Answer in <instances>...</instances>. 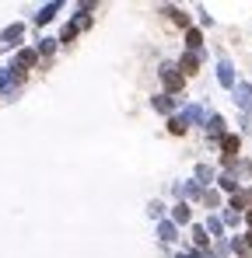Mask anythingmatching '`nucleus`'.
<instances>
[{"label":"nucleus","instance_id":"nucleus-22","mask_svg":"<svg viewBox=\"0 0 252 258\" xmlns=\"http://www.w3.org/2000/svg\"><path fill=\"white\" fill-rule=\"evenodd\" d=\"M35 53H42V56H53V53H56V39H42Z\"/></svg>","mask_w":252,"mask_h":258},{"label":"nucleus","instance_id":"nucleus-18","mask_svg":"<svg viewBox=\"0 0 252 258\" xmlns=\"http://www.w3.org/2000/svg\"><path fill=\"white\" fill-rule=\"evenodd\" d=\"M193 220V213H189V206L186 202H179L175 209H172V223H189Z\"/></svg>","mask_w":252,"mask_h":258},{"label":"nucleus","instance_id":"nucleus-8","mask_svg":"<svg viewBox=\"0 0 252 258\" xmlns=\"http://www.w3.org/2000/svg\"><path fill=\"white\" fill-rule=\"evenodd\" d=\"M217 80H221L224 87H235V66H231V60H224V56H221V63H217Z\"/></svg>","mask_w":252,"mask_h":258},{"label":"nucleus","instance_id":"nucleus-2","mask_svg":"<svg viewBox=\"0 0 252 258\" xmlns=\"http://www.w3.org/2000/svg\"><path fill=\"white\" fill-rule=\"evenodd\" d=\"M238 147H242V136H235V133H224V136H221V157H224V168L235 164Z\"/></svg>","mask_w":252,"mask_h":258},{"label":"nucleus","instance_id":"nucleus-23","mask_svg":"<svg viewBox=\"0 0 252 258\" xmlns=\"http://www.w3.org/2000/svg\"><path fill=\"white\" fill-rule=\"evenodd\" d=\"M196 178H200V189H203V185H207V182L214 178V171H210L207 164H196Z\"/></svg>","mask_w":252,"mask_h":258},{"label":"nucleus","instance_id":"nucleus-7","mask_svg":"<svg viewBox=\"0 0 252 258\" xmlns=\"http://www.w3.org/2000/svg\"><path fill=\"white\" fill-rule=\"evenodd\" d=\"M235 101L242 112H252V84H235Z\"/></svg>","mask_w":252,"mask_h":258},{"label":"nucleus","instance_id":"nucleus-19","mask_svg":"<svg viewBox=\"0 0 252 258\" xmlns=\"http://www.w3.org/2000/svg\"><path fill=\"white\" fill-rule=\"evenodd\" d=\"M217 185H221V189H224V192H238V178H235V175H221V178H217Z\"/></svg>","mask_w":252,"mask_h":258},{"label":"nucleus","instance_id":"nucleus-20","mask_svg":"<svg viewBox=\"0 0 252 258\" xmlns=\"http://www.w3.org/2000/svg\"><path fill=\"white\" fill-rule=\"evenodd\" d=\"M186 122H182V115H172V119H168V133H172V136H182V133H186Z\"/></svg>","mask_w":252,"mask_h":258},{"label":"nucleus","instance_id":"nucleus-15","mask_svg":"<svg viewBox=\"0 0 252 258\" xmlns=\"http://www.w3.org/2000/svg\"><path fill=\"white\" fill-rule=\"evenodd\" d=\"M154 108H158V112H165L168 119H172V112H175V98H168V94H158V98H154Z\"/></svg>","mask_w":252,"mask_h":258},{"label":"nucleus","instance_id":"nucleus-12","mask_svg":"<svg viewBox=\"0 0 252 258\" xmlns=\"http://www.w3.org/2000/svg\"><path fill=\"white\" fill-rule=\"evenodd\" d=\"M165 14H168V18H172V21H175V25H179V28H186V32L193 28V25H189V14H186L182 7H168Z\"/></svg>","mask_w":252,"mask_h":258},{"label":"nucleus","instance_id":"nucleus-3","mask_svg":"<svg viewBox=\"0 0 252 258\" xmlns=\"http://www.w3.org/2000/svg\"><path fill=\"white\" fill-rule=\"evenodd\" d=\"M21 73L14 70V66H7V70H0V94H14L18 87H21Z\"/></svg>","mask_w":252,"mask_h":258},{"label":"nucleus","instance_id":"nucleus-5","mask_svg":"<svg viewBox=\"0 0 252 258\" xmlns=\"http://www.w3.org/2000/svg\"><path fill=\"white\" fill-rule=\"evenodd\" d=\"M228 209H235V213H249V209H252V189H238V192L231 195Z\"/></svg>","mask_w":252,"mask_h":258},{"label":"nucleus","instance_id":"nucleus-14","mask_svg":"<svg viewBox=\"0 0 252 258\" xmlns=\"http://www.w3.org/2000/svg\"><path fill=\"white\" fill-rule=\"evenodd\" d=\"M193 244H196V251H207V244H210V237H207V227H193Z\"/></svg>","mask_w":252,"mask_h":258},{"label":"nucleus","instance_id":"nucleus-17","mask_svg":"<svg viewBox=\"0 0 252 258\" xmlns=\"http://www.w3.org/2000/svg\"><path fill=\"white\" fill-rule=\"evenodd\" d=\"M182 122H186V126H196V122H203V112H200V105H189V108L182 112Z\"/></svg>","mask_w":252,"mask_h":258},{"label":"nucleus","instance_id":"nucleus-28","mask_svg":"<svg viewBox=\"0 0 252 258\" xmlns=\"http://www.w3.org/2000/svg\"><path fill=\"white\" fill-rule=\"evenodd\" d=\"M161 209H165L161 202H151V206H147V213H151V216H161Z\"/></svg>","mask_w":252,"mask_h":258},{"label":"nucleus","instance_id":"nucleus-29","mask_svg":"<svg viewBox=\"0 0 252 258\" xmlns=\"http://www.w3.org/2000/svg\"><path fill=\"white\" fill-rule=\"evenodd\" d=\"M245 223H249V227H252V209H249V213H245Z\"/></svg>","mask_w":252,"mask_h":258},{"label":"nucleus","instance_id":"nucleus-25","mask_svg":"<svg viewBox=\"0 0 252 258\" xmlns=\"http://www.w3.org/2000/svg\"><path fill=\"white\" fill-rule=\"evenodd\" d=\"M238 220H242V213H235V209H228L221 223H224V227H238Z\"/></svg>","mask_w":252,"mask_h":258},{"label":"nucleus","instance_id":"nucleus-11","mask_svg":"<svg viewBox=\"0 0 252 258\" xmlns=\"http://www.w3.org/2000/svg\"><path fill=\"white\" fill-rule=\"evenodd\" d=\"M158 237H161L165 244H172V241L179 237V230H175V223H172V220H161V223H158Z\"/></svg>","mask_w":252,"mask_h":258},{"label":"nucleus","instance_id":"nucleus-24","mask_svg":"<svg viewBox=\"0 0 252 258\" xmlns=\"http://www.w3.org/2000/svg\"><path fill=\"white\" fill-rule=\"evenodd\" d=\"M231 248H235V255H249V251H252L249 241H245V234H242V237H235V241H231Z\"/></svg>","mask_w":252,"mask_h":258},{"label":"nucleus","instance_id":"nucleus-6","mask_svg":"<svg viewBox=\"0 0 252 258\" xmlns=\"http://www.w3.org/2000/svg\"><path fill=\"white\" fill-rule=\"evenodd\" d=\"M35 63H39V53H35V49H21V53L14 56V70H18L21 77L28 73V66H35Z\"/></svg>","mask_w":252,"mask_h":258},{"label":"nucleus","instance_id":"nucleus-9","mask_svg":"<svg viewBox=\"0 0 252 258\" xmlns=\"http://www.w3.org/2000/svg\"><path fill=\"white\" fill-rule=\"evenodd\" d=\"M186 53H200L203 56V32L200 28H189L186 32Z\"/></svg>","mask_w":252,"mask_h":258},{"label":"nucleus","instance_id":"nucleus-27","mask_svg":"<svg viewBox=\"0 0 252 258\" xmlns=\"http://www.w3.org/2000/svg\"><path fill=\"white\" fill-rule=\"evenodd\" d=\"M200 199H203V202H207L210 209H214V206H221V195H217V192H203Z\"/></svg>","mask_w":252,"mask_h":258},{"label":"nucleus","instance_id":"nucleus-4","mask_svg":"<svg viewBox=\"0 0 252 258\" xmlns=\"http://www.w3.org/2000/svg\"><path fill=\"white\" fill-rule=\"evenodd\" d=\"M200 60H203L200 53H182L175 66H179V73H182V77H196V73H200Z\"/></svg>","mask_w":252,"mask_h":258},{"label":"nucleus","instance_id":"nucleus-13","mask_svg":"<svg viewBox=\"0 0 252 258\" xmlns=\"http://www.w3.org/2000/svg\"><path fill=\"white\" fill-rule=\"evenodd\" d=\"M207 133H210V140H221L224 136V119L221 115H210L207 119Z\"/></svg>","mask_w":252,"mask_h":258},{"label":"nucleus","instance_id":"nucleus-16","mask_svg":"<svg viewBox=\"0 0 252 258\" xmlns=\"http://www.w3.org/2000/svg\"><path fill=\"white\" fill-rule=\"evenodd\" d=\"M56 11H60V4H46V7L35 14V25H46V21H53V18H56Z\"/></svg>","mask_w":252,"mask_h":258},{"label":"nucleus","instance_id":"nucleus-21","mask_svg":"<svg viewBox=\"0 0 252 258\" xmlns=\"http://www.w3.org/2000/svg\"><path fill=\"white\" fill-rule=\"evenodd\" d=\"M77 32H81V28H77V25L70 21V25H67V28L60 32V39H56V42H74V35H77Z\"/></svg>","mask_w":252,"mask_h":258},{"label":"nucleus","instance_id":"nucleus-10","mask_svg":"<svg viewBox=\"0 0 252 258\" xmlns=\"http://www.w3.org/2000/svg\"><path fill=\"white\" fill-rule=\"evenodd\" d=\"M21 35H25V25H7L0 39H4V46H18V42H21Z\"/></svg>","mask_w":252,"mask_h":258},{"label":"nucleus","instance_id":"nucleus-1","mask_svg":"<svg viewBox=\"0 0 252 258\" xmlns=\"http://www.w3.org/2000/svg\"><path fill=\"white\" fill-rule=\"evenodd\" d=\"M158 73H161V84H165L168 94H179V91L186 87V77L179 73V66H175V63H161V70H158Z\"/></svg>","mask_w":252,"mask_h":258},{"label":"nucleus","instance_id":"nucleus-26","mask_svg":"<svg viewBox=\"0 0 252 258\" xmlns=\"http://www.w3.org/2000/svg\"><path fill=\"white\" fill-rule=\"evenodd\" d=\"M207 230H210V234H224V223H221L217 216H210V220H207Z\"/></svg>","mask_w":252,"mask_h":258}]
</instances>
